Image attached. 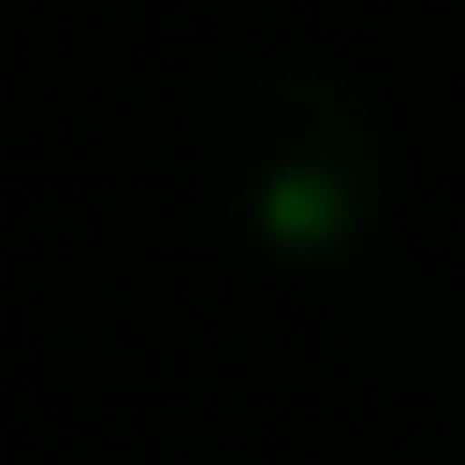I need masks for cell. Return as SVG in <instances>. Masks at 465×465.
Here are the masks:
<instances>
[{
	"label": "cell",
	"mask_w": 465,
	"mask_h": 465,
	"mask_svg": "<svg viewBox=\"0 0 465 465\" xmlns=\"http://www.w3.org/2000/svg\"><path fill=\"white\" fill-rule=\"evenodd\" d=\"M396 169L386 99L317 50H258L198 109V198L278 278L357 268L396 208Z\"/></svg>",
	"instance_id": "6da1fadb"
}]
</instances>
